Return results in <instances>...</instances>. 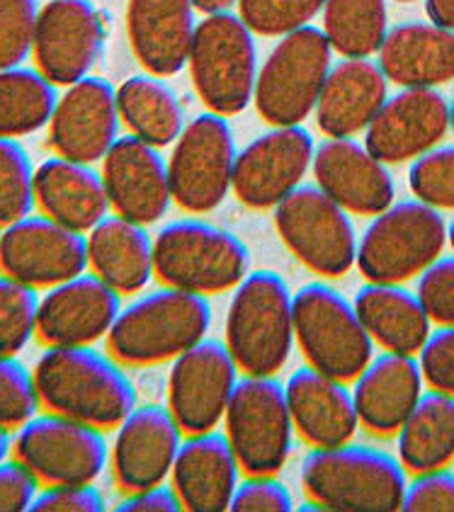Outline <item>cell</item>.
Returning a JSON list of instances; mask_svg holds the SVG:
<instances>
[{
	"label": "cell",
	"mask_w": 454,
	"mask_h": 512,
	"mask_svg": "<svg viewBox=\"0 0 454 512\" xmlns=\"http://www.w3.org/2000/svg\"><path fill=\"white\" fill-rule=\"evenodd\" d=\"M122 129L117 88L100 76L66 85L59 93L47 127V144L54 156L81 163H102Z\"/></svg>",
	"instance_id": "cell-18"
},
{
	"label": "cell",
	"mask_w": 454,
	"mask_h": 512,
	"mask_svg": "<svg viewBox=\"0 0 454 512\" xmlns=\"http://www.w3.org/2000/svg\"><path fill=\"white\" fill-rule=\"evenodd\" d=\"M39 488L42 483L20 459L10 457L0 464V512L30 510Z\"/></svg>",
	"instance_id": "cell-48"
},
{
	"label": "cell",
	"mask_w": 454,
	"mask_h": 512,
	"mask_svg": "<svg viewBox=\"0 0 454 512\" xmlns=\"http://www.w3.org/2000/svg\"><path fill=\"white\" fill-rule=\"evenodd\" d=\"M170 486L178 493L183 510H229L241 483V464L226 432L207 430L187 435L170 471Z\"/></svg>",
	"instance_id": "cell-25"
},
{
	"label": "cell",
	"mask_w": 454,
	"mask_h": 512,
	"mask_svg": "<svg viewBox=\"0 0 454 512\" xmlns=\"http://www.w3.org/2000/svg\"><path fill=\"white\" fill-rule=\"evenodd\" d=\"M42 411L34 372L17 355H0V428L17 430Z\"/></svg>",
	"instance_id": "cell-40"
},
{
	"label": "cell",
	"mask_w": 454,
	"mask_h": 512,
	"mask_svg": "<svg viewBox=\"0 0 454 512\" xmlns=\"http://www.w3.org/2000/svg\"><path fill=\"white\" fill-rule=\"evenodd\" d=\"M214 321L209 297L163 287L122 306L107 333V352L124 367L173 362L207 338Z\"/></svg>",
	"instance_id": "cell-2"
},
{
	"label": "cell",
	"mask_w": 454,
	"mask_h": 512,
	"mask_svg": "<svg viewBox=\"0 0 454 512\" xmlns=\"http://www.w3.org/2000/svg\"><path fill=\"white\" fill-rule=\"evenodd\" d=\"M13 457V430L0 428V464Z\"/></svg>",
	"instance_id": "cell-52"
},
{
	"label": "cell",
	"mask_w": 454,
	"mask_h": 512,
	"mask_svg": "<svg viewBox=\"0 0 454 512\" xmlns=\"http://www.w3.org/2000/svg\"><path fill=\"white\" fill-rule=\"evenodd\" d=\"M122 311V294L93 272L44 289L39 297L37 340L47 347L100 343Z\"/></svg>",
	"instance_id": "cell-19"
},
{
	"label": "cell",
	"mask_w": 454,
	"mask_h": 512,
	"mask_svg": "<svg viewBox=\"0 0 454 512\" xmlns=\"http://www.w3.org/2000/svg\"><path fill=\"white\" fill-rule=\"evenodd\" d=\"M183 445V428L168 406H136L117 425L110 449L112 479L122 493L161 486L173 471Z\"/></svg>",
	"instance_id": "cell-20"
},
{
	"label": "cell",
	"mask_w": 454,
	"mask_h": 512,
	"mask_svg": "<svg viewBox=\"0 0 454 512\" xmlns=\"http://www.w3.org/2000/svg\"><path fill=\"white\" fill-rule=\"evenodd\" d=\"M447 102H450V132L454 134V88H452V98Z\"/></svg>",
	"instance_id": "cell-54"
},
{
	"label": "cell",
	"mask_w": 454,
	"mask_h": 512,
	"mask_svg": "<svg viewBox=\"0 0 454 512\" xmlns=\"http://www.w3.org/2000/svg\"><path fill=\"white\" fill-rule=\"evenodd\" d=\"M326 0H241L238 15L260 37H285L311 25Z\"/></svg>",
	"instance_id": "cell-39"
},
{
	"label": "cell",
	"mask_w": 454,
	"mask_h": 512,
	"mask_svg": "<svg viewBox=\"0 0 454 512\" xmlns=\"http://www.w3.org/2000/svg\"><path fill=\"white\" fill-rule=\"evenodd\" d=\"M389 98V78L372 59H340L316 102V124L328 139H348L370 127Z\"/></svg>",
	"instance_id": "cell-29"
},
{
	"label": "cell",
	"mask_w": 454,
	"mask_h": 512,
	"mask_svg": "<svg viewBox=\"0 0 454 512\" xmlns=\"http://www.w3.org/2000/svg\"><path fill=\"white\" fill-rule=\"evenodd\" d=\"M107 500L95 483H64L42 486L30 512H102Z\"/></svg>",
	"instance_id": "cell-47"
},
{
	"label": "cell",
	"mask_w": 454,
	"mask_h": 512,
	"mask_svg": "<svg viewBox=\"0 0 454 512\" xmlns=\"http://www.w3.org/2000/svg\"><path fill=\"white\" fill-rule=\"evenodd\" d=\"M447 243H450L452 250H454V219L447 224Z\"/></svg>",
	"instance_id": "cell-53"
},
{
	"label": "cell",
	"mask_w": 454,
	"mask_h": 512,
	"mask_svg": "<svg viewBox=\"0 0 454 512\" xmlns=\"http://www.w3.org/2000/svg\"><path fill=\"white\" fill-rule=\"evenodd\" d=\"M124 25L134 59L146 73L173 78L185 71L200 25L192 0H127Z\"/></svg>",
	"instance_id": "cell-24"
},
{
	"label": "cell",
	"mask_w": 454,
	"mask_h": 512,
	"mask_svg": "<svg viewBox=\"0 0 454 512\" xmlns=\"http://www.w3.org/2000/svg\"><path fill=\"white\" fill-rule=\"evenodd\" d=\"M396 435L399 462L411 474L450 466L454 462V396L425 391Z\"/></svg>",
	"instance_id": "cell-34"
},
{
	"label": "cell",
	"mask_w": 454,
	"mask_h": 512,
	"mask_svg": "<svg viewBox=\"0 0 454 512\" xmlns=\"http://www.w3.org/2000/svg\"><path fill=\"white\" fill-rule=\"evenodd\" d=\"M421 297L430 321L440 326H454V255L438 258L418 280Z\"/></svg>",
	"instance_id": "cell-43"
},
{
	"label": "cell",
	"mask_w": 454,
	"mask_h": 512,
	"mask_svg": "<svg viewBox=\"0 0 454 512\" xmlns=\"http://www.w3.org/2000/svg\"><path fill=\"white\" fill-rule=\"evenodd\" d=\"M377 64L399 88H440L454 81V32L435 22L389 27Z\"/></svg>",
	"instance_id": "cell-30"
},
{
	"label": "cell",
	"mask_w": 454,
	"mask_h": 512,
	"mask_svg": "<svg viewBox=\"0 0 454 512\" xmlns=\"http://www.w3.org/2000/svg\"><path fill=\"white\" fill-rule=\"evenodd\" d=\"M294 430L311 447L348 445L360 428L353 391L314 367L297 369L285 384Z\"/></svg>",
	"instance_id": "cell-26"
},
{
	"label": "cell",
	"mask_w": 454,
	"mask_h": 512,
	"mask_svg": "<svg viewBox=\"0 0 454 512\" xmlns=\"http://www.w3.org/2000/svg\"><path fill=\"white\" fill-rule=\"evenodd\" d=\"M421 372L430 389L454 396V326H440L421 347Z\"/></svg>",
	"instance_id": "cell-45"
},
{
	"label": "cell",
	"mask_w": 454,
	"mask_h": 512,
	"mask_svg": "<svg viewBox=\"0 0 454 512\" xmlns=\"http://www.w3.org/2000/svg\"><path fill=\"white\" fill-rule=\"evenodd\" d=\"M229 510L234 512H289L294 498L289 488L275 476H248L238 483Z\"/></svg>",
	"instance_id": "cell-46"
},
{
	"label": "cell",
	"mask_w": 454,
	"mask_h": 512,
	"mask_svg": "<svg viewBox=\"0 0 454 512\" xmlns=\"http://www.w3.org/2000/svg\"><path fill=\"white\" fill-rule=\"evenodd\" d=\"M238 364L226 343L204 338L170 362L168 408L187 435L217 430L238 384Z\"/></svg>",
	"instance_id": "cell-15"
},
{
	"label": "cell",
	"mask_w": 454,
	"mask_h": 512,
	"mask_svg": "<svg viewBox=\"0 0 454 512\" xmlns=\"http://www.w3.org/2000/svg\"><path fill=\"white\" fill-rule=\"evenodd\" d=\"M450 132V102L438 88H401L365 129V146L382 163L416 161Z\"/></svg>",
	"instance_id": "cell-22"
},
{
	"label": "cell",
	"mask_w": 454,
	"mask_h": 512,
	"mask_svg": "<svg viewBox=\"0 0 454 512\" xmlns=\"http://www.w3.org/2000/svg\"><path fill=\"white\" fill-rule=\"evenodd\" d=\"M39 289L0 272V355H20L37 338Z\"/></svg>",
	"instance_id": "cell-37"
},
{
	"label": "cell",
	"mask_w": 454,
	"mask_h": 512,
	"mask_svg": "<svg viewBox=\"0 0 454 512\" xmlns=\"http://www.w3.org/2000/svg\"><path fill=\"white\" fill-rule=\"evenodd\" d=\"M333 51L321 27L285 34L260 64L253 105L270 127H297L314 115L333 68Z\"/></svg>",
	"instance_id": "cell-7"
},
{
	"label": "cell",
	"mask_w": 454,
	"mask_h": 512,
	"mask_svg": "<svg viewBox=\"0 0 454 512\" xmlns=\"http://www.w3.org/2000/svg\"><path fill=\"white\" fill-rule=\"evenodd\" d=\"M408 187L428 207L454 212V146H435L408 168Z\"/></svg>",
	"instance_id": "cell-41"
},
{
	"label": "cell",
	"mask_w": 454,
	"mask_h": 512,
	"mask_svg": "<svg viewBox=\"0 0 454 512\" xmlns=\"http://www.w3.org/2000/svg\"><path fill=\"white\" fill-rule=\"evenodd\" d=\"M102 182L112 212L136 224H158L166 219L173 204L168 161L161 149L136 139L119 136L102 158Z\"/></svg>",
	"instance_id": "cell-21"
},
{
	"label": "cell",
	"mask_w": 454,
	"mask_h": 512,
	"mask_svg": "<svg viewBox=\"0 0 454 512\" xmlns=\"http://www.w3.org/2000/svg\"><path fill=\"white\" fill-rule=\"evenodd\" d=\"M59 100L54 85L37 66L0 71V139H25L49 127Z\"/></svg>",
	"instance_id": "cell-35"
},
{
	"label": "cell",
	"mask_w": 454,
	"mask_h": 512,
	"mask_svg": "<svg viewBox=\"0 0 454 512\" xmlns=\"http://www.w3.org/2000/svg\"><path fill=\"white\" fill-rule=\"evenodd\" d=\"M105 37V22L90 0H49L39 10L32 61L51 83L66 88L93 76Z\"/></svg>",
	"instance_id": "cell-17"
},
{
	"label": "cell",
	"mask_w": 454,
	"mask_h": 512,
	"mask_svg": "<svg viewBox=\"0 0 454 512\" xmlns=\"http://www.w3.org/2000/svg\"><path fill=\"white\" fill-rule=\"evenodd\" d=\"M192 85L209 112L234 117L253 105L260 61L251 27L236 13L204 15L190 47Z\"/></svg>",
	"instance_id": "cell-6"
},
{
	"label": "cell",
	"mask_w": 454,
	"mask_h": 512,
	"mask_svg": "<svg viewBox=\"0 0 454 512\" xmlns=\"http://www.w3.org/2000/svg\"><path fill=\"white\" fill-rule=\"evenodd\" d=\"M311 173L316 185L350 214L377 216L394 204V175L355 136L316 146Z\"/></svg>",
	"instance_id": "cell-23"
},
{
	"label": "cell",
	"mask_w": 454,
	"mask_h": 512,
	"mask_svg": "<svg viewBox=\"0 0 454 512\" xmlns=\"http://www.w3.org/2000/svg\"><path fill=\"white\" fill-rule=\"evenodd\" d=\"M401 510L408 512H454V474L442 469L423 471L406 486Z\"/></svg>",
	"instance_id": "cell-44"
},
{
	"label": "cell",
	"mask_w": 454,
	"mask_h": 512,
	"mask_svg": "<svg viewBox=\"0 0 454 512\" xmlns=\"http://www.w3.org/2000/svg\"><path fill=\"white\" fill-rule=\"evenodd\" d=\"M421 394V362L401 352L372 357L370 364L355 377L353 386L360 425L377 437L396 435Z\"/></svg>",
	"instance_id": "cell-27"
},
{
	"label": "cell",
	"mask_w": 454,
	"mask_h": 512,
	"mask_svg": "<svg viewBox=\"0 0 454 512\" xmlns=\"http://www.w3.org/2000/svg\"><path fill=\"white\" fill-rule=\"evenodd\" d=\"M117 107L129 134L156 149L173 146L187 124L178 90L153 73H139L119 85Z\"/></svg>",
	"instance_id": "cell-33"
},
{
	"label": "cell",
	"mask_w": 454,
	"mask_h": 512,
	"mask_svg": "<svg viewBox=\"0 0 454 512\" xmlns=\"http://www.w3.org/2000/svg\"><path fill=\"white\" fill-rule=\"evenodd\" d=\"M195 8L204 15H217V13H231V8H236L241 0H192Z\"/></svg>",
	"instance_id": "cell-51"
},
{
	"label": "cell",
	"mask_w": 454,
	"mask_h": 512,
	"mask_svg": "<svg viewBox=\"0 0 454 512\" xmlns=\"http://www.w3.org/2000/svg\"><path fill=\"white\" fill-rule=\"evenodd\" d=\"M34 212V166L20 139H0V226Z\"/></svg>",
	"instance_id": "cell-38"
},
{
	"label": "cell",
	"mask_w": 454,
	"mask_h": 512,
	"mask_svg": "<svg viewBox=\"0 0 454 512\" xmlns=\"http://www.w3.org/2000/svg\"><path fill=\"white\" fill-rule=\"evenodd\" d=\"M224 425L241 471L248 476H275L285 469L297 430L280 379L255 374L238 379Z\"/></svg>",
	"instance_id": "cell-10"
},
{
	"label": "cell",
	"mask_w": 454,
	"mask_h": 512,
	"mask_svg": "<svg viewBox=\"0 0 454 512\" xmlns=\"http://www.w3.org/2000/svg\"><path fill=\"white\" fill-rule=\"evenodd\" d=\"M0 272L44 289L88 272V236L44 214H27L0 233Z\"/></svg>",
	"instance_id": "cell-14"
},
{
	"label": "cell",
	"mask_w": 454,
	"mask_h": 512,
	"mask_svg": "<svg viewBox=\"0 0 454 512\" xmlns=\"http://www.w3.org/2000/svg\"><path fill=\"white\" fill-rule=\"evenodd\" d=\"M0 233H3V226H0Z\"/></svg>",
	"instance_id": "cell-56"
},
{
	"label": "cell",
	"mask_w": 454,
	"mask_h": 512,
	"mask_svg": "<svg viewBox=\"0 0 454 512\" xmlns=\"http://www.w3.org/2000/svg\"><path fill=\"white\" fill-rule=\"evenodd\" d=\"M88 236V270L119 294H136L156 277L153 238L144 224L107 214Z\"/></svg>",
	"instance_id": "cell-31"
},
{
	"label": "cell",
	"mask_w": 454,
	"mask_h": 512,
	"mask_svg": "<svg viewBox=\"0 0 454 512\" xmlns=\"http://www.w3.org/2000/svg\"><path fill=\"white\" fill-rule=\"evenodd\" d=\"M316 153L314 134L297 127H272L236 156L234 195L248 209H275L304 185Z\"/></svg>",
	"instance_id": "cell-16"
},
{
	"label": "cell",
	"mask_w": 454,
	"mask_h": 512,
	"mask_svg": "<svg viewBox=\"0 0 454 512\" xmlns=\"http://www.w3.org/2000/svg\"><path fill=\"white\" fill-rule=\"evenodd\" d=\"M236 136L229 119L202 112L185 124L168 161L173 202L190 214H209L234 192Z\"/></svg>",
	"instance_id": "cell-12"
},
{
	"label": "cell",
	"mask_w": 454,
	"mask_h": 512,
	"mask_svg": "<svg viewBox=\"0 0 454 512\" xmlns=\"http://www.w3.org/2000/svg\"><path fill=\"white\" fill-rule=\"evenodd\" d=\"M353 304L374 345H382L387 352L416 355L433 333V321L421 297L401 284H362Z\"/></svg>",
	"instance_id": "cell-32"
},
{
	"label": "cell",
	"mask_w": 454,
	"mask_h": 512,
	"mask_svg": "<svg viewBox=\"0 0 454 512\" xmlns=\"http://www.w3.org/2000/svg\"><path fill=\"white\" fill-rule=\"evenodd\" d=\"M34 209L66 229L88 233L112 207L98 168L51 156L34 168Z\"/></svg>",
	"instance_id": "cell-28"
},
{
	"label": "cell",
	"mask_w": 454,
	"mask_h": 512,
	"mask_svg": "<svg viewBox=\"0 0 454 512\" xmlns=\"http://www.w3.org/2000/svg\"><path fill=\"white\" fill-rule=\"evenodd\" d=\"M321 15V30L343 59H370L387 39V0H326Z\"/></svg>",
	"instance_id": "cell-36"
},
{
	"label": "cell",
	"mask_w": 454,
	"mask_h": 512,
	"mask_svg": "<svg viewBox=\"0 0 454 512\" xmlns=\"http://www.w3.org/2000/svg\"><path fill=\"white\" fill-rule=\"evenodd\" d=\"M13 457L42 486L95 483L110 466V442L95 425L44 411L15 430Z\"/></svg>",
	"instance_id": "cell-13"
},
{
	"label": "cell",
	"mask_w": 454,
	"mask_h": 512,
	"mask_svg": "<svg viewBox=\"0 0 454 512\" xmlns=\"http://www.w3.org/2000/svg\"><path fill=\"white\" fill-rule=\"evenodd\" d=\"M425 13L430 22L454 32V0H425Z\"/></svg>",
	"instance_id": "cell-50"
},
{
	"label": "cell",
	"mask_w": 454,
	"mask_h": 512,
	"mask_svg": "<svg viewBox=\"0 0 454 512\" xmlns=\"http://www.w3.org/2000/svg\"><path fill=\"white\" fill-rule=\"evenodd\" d=\"M156 277L166 287L202 297L234 289L251 267V250L236 233L204 219H178L153 236Z\"/></svg>",
	"instance_id": "cell-5"
},
{
	"label": "cell",
	"mask_w": 454,
	"mask_h": 512,
	"mask_svg": "<svg viewBox=\"0 0 454 512\" xmlns=\"http://www.w3.org/2000/svg\"><path fill=\"white\" fill-rule=\"evenodd\" d=\"M445 246V216L421 199H406L374 216L357 243L355 265L367 282L404 284L442 258Z\"/></svg>",
	"instance_id": "cell-8"
},
{
	"label": "cell",
	"mask_w": 454,
	"mask_h": 512,
	"mask_svg": "<svg viewBox=\"0 0 454 512\" xmlns=\"http://www.w3.org/2000/svg\"><path fill=\"white\" fill-rule=\"evenodd\" d=\"M117 512H180L183 503H180L178 493L173 486H151L144 491L129 493L127 498L115 508Z\"/></svg>",
	"instance_id": "cell-49"
},
{
	"label": "cell",
	"mask_w": 454,
	"mask_h": 512,
	"mask_svg": "<svg viewBox=\"0 0 454 512\" xmlns=\"http://www.w3.org/2000/svg\"><path fill=\"white\" fill-rule=\"evenodd\" d=\"M294 343L309 367L345 384L374 357V340L355 304L326 282H309L294 292Z\"/></svg>",
	"instance_id": "cell-9"
},
{
	"label": "cell",
	"mask_w": 454,
	"mask_h": 512,
	"mask_svg": "<svg viewBox=\"0 0 454 512\" xmlns=\"http://www.w3.org/2000/svg\"><path fill=\"white\" fill-rule=\"evenodd\" d=\"M396 3H416V0H396Z\"/></svg>",
	"instance_id": "cell-55"
},
{
	"label": "cell",
	"mask_w": 454,
	"mask_h": 512,
	"mask_svg": "<svg viewBox=\"0 0 454 512\" xmlns=\"http://www.w3.org/2000/svg\"><path fill=\"white\" fill-rule=\"evenodd\" d=\"M32 372L42 411L110 430L136 408L127 367L93 345L47 347Z\"/></svg>",
	"instance_id": "cell-1"
},
{
	"label": "cell",
	"mask_w": 454,
	"mask_h": 512,
	"mask_svg": "<svg viewBox=\"0 0 454 512\" xmlns=\"http://www.w3.org/2000/svg\"><path fill=\"white\" fill-rule=\"evenodd\" d=\"M224 343L238 369L275 377L294 350V292L275 270H255L234 287Z\"/></svg>",
	"instance_id": "cell-4"
},
{
	"label": "cell",
	"mask_w": 454,
	"mask_h": 512,
	"mask_svg": "<svg viewBox=\"0 0 454 512\" xmlns=\"http://www.w3.org/2000/svg\"><path fill=\"white\" fill-rule=\"evenodd\" d=\"M275 229L306 270L323 280L348 275L357 263V238L350 212L319 185H299L275 207Z\"/></svg>",
	"instance_id": "cell-11"
},
{
	"label": "cell",
	"mask_w": 454,
	"mask_h": 512,
	"mask_svg": "<svg viewBox=\"0 0 454 512\" xmlns=\"http://www.w3.org/2000/svg\"><path fill=\"white\" fill-rule=\"evenodd\" d=\"M299 481L321 510H401L408 479L404 464L389 452L365 445L314 447L304 457Z\"/></svg>",
	"instance_id": "cell-3"
},
{
	"label": "cell",
	"mask_w": 454,
	"mask_h": 512,
	"mask_svg": "<svg viewBox=\"0 0 454 512\" xmlns=\"http://www.w3.org/2000/svg\"><path fill=\"white\" fill-rule=\"evenodd\" d=\"M39 10V0H0V71L32 59Z\"/></svg>",
	"instance_id": "cell-42"
}]
</instances>
